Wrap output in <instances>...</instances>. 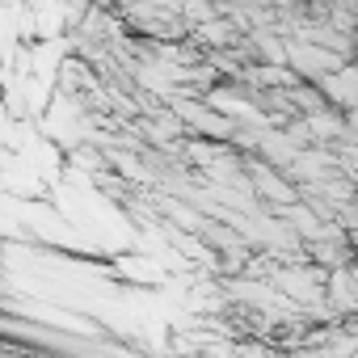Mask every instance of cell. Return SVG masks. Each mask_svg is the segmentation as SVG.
I'll return each instance as SVG.
<instances>
[{
    "label": "cell",
    "mask_w": 358,
    "mask_h": 358,
    "mask_svg": "<svg viewBox=\"0 0 358 358\" xmlns=\"http://www.w3.org/2000/svg\"><path fill=\"white\" fill-rule=\"evenodd\" d=\"M308 131H312V143H324V148H337L345 139V110L341 106H320L312 114H303Z\"/></svg>",
    "instance_id": "cell-1"
}]
</instances>
